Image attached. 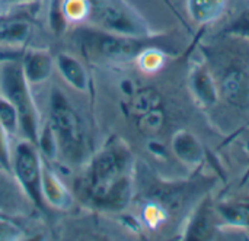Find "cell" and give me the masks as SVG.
<instances>
[{"label":"cell","instance_id":"2","mask_svg":"<svg viewBox=\"0 0 249 241\" xmlns=\"http://www.w3.org/2000/svg\"><path fill=\"white\" fill-rule=\"evenodd\" d=\"M73 41L80 52L92 61L124 63L136 60L146 48L159 45L155 36L136 38L112 33L88 23L77 25L73 31Z\"/></svg>","mask_w":249,"mask_h":241},{"label":"cell","instance_id":"26","mask_svg":"<svg viewBox=\"0 0 249 241\" xmlns=\"http://www.w3.org/2000/svg\"><path fill=\"white\" fill-rule=\"evenodd\" d=\"M22 236V230L13 223V220L0 221V241L16 240Z\"/></svg>","mask_w":249,"mask_h":241},{"label":"cell","instance_id":"14","mask_svg":"<svg viewBox=\"0 0 249 241\" xmlns=\"http://www.w3.org/2000/svg\"><path fill=\"white\" fill-rule=\"evenodd\" d=\"M31 23L22 17L0 16V45L25 44L31 35Z\"/></svg>","mask_w":249,"mask_h":241},{"label":"cell","instance_id":"13","mask_svg":"<svg viewBox=\"0 0 249 241\" xmlns=\"http://www.w3.org/2000/svg\"><path fill=\"white\" fill-rule=\"evenodd\" d=\"M228 9V0H187V12L198 25L217 22Z\"/></svg>","mask_w":249,"mask_h":241},{"label":"cell","instance_id":"21","mask_svg":"<svg viewBox=\"0 0 249 241\" xmlns=\"http://www.w3.org/2000/svg\"><path fill=\"white\" fill-rule=\"evenodd\" d=\"M131 108H133V112L140 116L149 111H153V109H158L160 108V96L158 92L152 90V89H144V90H140L134 99H133V103H131Z\"/></svg>","mask_w":249,"mask_h":241},{"label":"cell","instance_id":"10","mask_svg":"<svg viewBox=\"0 0 249 241\" xmlns=\"http://www.w3.org/2000/svg\"><path fill=\"white\" fill-rule=\"evenodd\" d=\"M190 89L196 100L203 106H213L219 99L216 77L206 65H194L190 73Z\"/></svg>","mask_w":249,"mask_h":241},{"label":"cell","instance_id":"31","mask_svg":"<svg viewBox=\"0 0 249 241\" xmlns=\"http://www.w3.org/2000/svg\"><path fill=\"white\" fill-rule=\"evenodd\" d=\"M1 4H3V0H0V15H1Z\"/></svg>","mask_w":249,"mask_h":241},{"label":"cell","instance_id":"5","mask_svg":"<svg viewBox=\"0 0 249 241\" xmlns=\"http://www.w3.org/2000/svg\"><path fill=\"white\" fill-rule=\"evenodd\" d=\"M85 23L127 36H155L144 17L125 0H89Z\"/></svg>","mask_w":249,"mask_h":241},{"label":"cell","instance_id":"16","mask_svg":"<svg viewBox=\"0 0 249 241\" xmlns=\"http://www.w3.org/2000/svg\"><path fill=\"white\" fill-rule=\"evenodd\" d=\"M213 221H212V211L204 204L193 217L188 230H187V240H207L212 234Z\"/></svg>","mask_w":249,"mask_h":241},{"label":"cell","instance_id":"3","mask_svg":"<svg viewBox=\"0 0 249 241\" xmlns=\"http://www.w3.org/2000/svg\"><path fill=\"white\" fill-rule=\"evenodd\" d=\"M47 122L55 135L58 156L67 164L83 163L88 145L82 118L69 97L57 87L50 93Z\"/></svg>","mask_w":249,"mask_h":241},{"label":"cell","instance_id":"22","mask_svg":"<svg viewBox=\"0 0 249 241\" xmlns=\"http://www.w3.org/2000/svg\"><path fill=\"white\" fill-rule=\"evenodd\" d=\"M165 122V115L163 111L160 108L149 111L140 116H137V125L139 129L144 134V135H156Z\"/></svg>","mask_w":249,"mask_h":241},{"label":"cell","instance_id":"30","mask_svg":"<svg viewBox=\"0 0 249 241\" xmlns=\"http://www.w3.org/2000/svg\"><path fill=\"white\" fill-rule=\"evenodd\" d=\"M3 220H12V215L0 208V221H3Z\"/></svg>","mask_w":249,"mask_h":241},{"label":"cell","instance_id":"7","mask_svg":"<svg viewBox=\"0 0 249 241\" xmlns=\"http://www.w3.org/2000/svg\"><path fill=\"white\" fill-rule=\"evenodd\" d=\"M217 81L219 96L229 105L238 109L249 108V73L247 70L232 65L228 67Z\"/></svg>","mask_w":249,"mask_h":241},{"label":"cell","instance_id":"1","mask_svg":"<svg viewBox=\"0 0 249 241\" xmlns=\"http://www.w3.org/2000/svg\"><path fill=\"white\" fill-rule=\"evenodd\" d=\"M133 154L120 137H111L89 159L74 182V193L90 208L123 211L133 196Z\"/></svg>","mask_w":249,"mask_h":241},{"label":"cell","instance_id":"9","mask_svg":"<svg viewBox=\"0 0 249 241\" xmlns=\"http://www.w3.org/2000/svg\"><path fill=\"white\" fill-rule=\"evenodd\" d=\"M54 63L60 76L64 79V81L69 86H71L77 92H83V93L89 92L90 87L89 73L77 57L69 52H60L54 58Z\"/></svg>","mask_w":249,"mask_h":241},{"label":"cell","instance_id":"15","mask_svg":"<svg viewBox=\"0 0 249 241\" xmlns=\"http://www.w3.org/2000/svg\"><path fill=\"white\" fill-rule=\"evenodd\" d=\"M216 214L229 227L249 228V202L229 201L219 204L216 208Z\"/></svg>","mask_w":249,"mask_h":241},{"label":"cell","instance_id":"23","mask_svg":"<svg viewBox=\"0 0 249 241\" xmlns=\"http://www.w3.org/2000/svg\"><path fill=\"white\" fill-rule=\"evenodd\" d=\"M225 32L239 38L249 39V7L241 10L225 28Z\"/></svg>","mask_w":249,"mask_h":241},{"label":"cell","instance_id":"6","mask_svg":"<svg viewBox=\"0 0 249 241\" xmlns=\"http://www.w3.org/2000/svg\"><path fill=\"white\" fill-rule=\"evenodd\" d=\"M42 170L44 160L36 144L26 138L16 140L12 148L10 175L23 196L39 209L47 207L42 196Z\"/></svg>","mask_w":249,"mask_h":241},{"label":"cell","instance_id":"17","mask_svg":"<svg viewBox=\"0 0 249 241\" xmlns=\"http://www.w3.org/2000/svg\"><path fill=\"white\" fill-rule=\"evenodd\" d=\"M36 147L39 150V154L42 160H54L58 157V147H57V140L55 135L50 127L48 122L41 124L38 140H36Z\"/></svg>","mask_w":249,"mask_h":241},{"label":"cell","instance_id":"29","mask_svg":"<svg viewBox=\"0 0 249 241\" xmlns=\"http://www.w3.org/2000/svg\"><path fill=\"white\" fill-rule=\"evenodd\" d=\"M6 201H7V199H6V189H4V188L1 186V183H0V208L4 209V211H6V208H4ZM6 212H7V211H6Z\"/></svg>","mask_w":249,"mask_h":241},{"label":"cell","instance_id":"12","mask_svg":"<svg viewBox=\"0 0 249 241\" xmlns=\"http://www.w3.org/2000/svg\"><path fill=\"white\" fill-rule=\"evenodd\" d=\"M171 148L175 157L187 166H198L204 160V148L200 140L187 129L175 132L171 141Z\"/></svg>","mask_w":249,"mask_h":241},{"label":"cell","instance_id":"18","mask_svg":"<svg viewBox=\"0 0 249 241\" xmlns=\"http://www.w3.org/2000/svg\"><path fill=\"white\" fill-rule=\"evenodd\" d=\"M61 9L69 25H80L86 22L89 13V0H63Z\"/></svg>","mask_w":249,"mask_h":241},{"label":"cell","instance_id":"25","mask_svg":"<svg viewBox=\"0 0 249 241\" xmlns=\"http://www.w3.org/2000/svg\"><path fill=\"white\" fill-rule=\"evenodd\" d=\"M61 4H63V0H51L50 7H48V23H50V28L57 35L64 32L69 26V23L66 22V19L63 16Z\"/></svg>","mask_w":249,"mask_h":241},{"label":"cell","instance_id":"28","mask_svg":"<svg viewBox=\"0 0 249 241\" xmlns=\"http://www.w3.org/2000/svg\"><path fill=\"white\" fill-rule=\"evenodd\" d=\"M32 1H35V0H3V3H6L9 6H22V4H28Z\"/></svg>","mask_w":249,"mask_h":241},{"label":"cell","instance_id":"27","mask_svg":"<svg viewBox=\"0 0 249 241\" xmlns=\"http://www.w3.org/2000/svg\"><path fill=\"white\" fill-rule=\"evenodd\" d=\"M144 211H146V212H144V218L147 220L149 224L156 225V224H159V223L165 218L162 209H159L156 205H149Z\"/></svg>","mask_w":249,"mask_h":241},{"label":"cell","instance_id":"19","mask_svg":"<svg viewBox=\"0 0 249 241\" xmlns=\"http://www.w3.org/2000/svg\"><path fill=\"white\" fill-rule=\"evenodd\" d=\"M136 60L139 63V67L143 71L155 73L165 63V51H163L162 45H153V47L146 48Z\"/></svg>","mask_w":249,"mask_h":241},{"label":"cell","instance_id":"24","mask_svg":"<svg viewBox=\"0 0 249 241\" xmlns=\"http://www.w3.org/2000/svg\"><path fill=\"white\" fill-rule=\"evenodd\" d=\"M12 148H13V138L0 124V170L9 175H10Z\"/></svg>","mask_w":249,"mask_h":241},{"label":"cell","instance_id":"20","mask_svg":"<svg viewBox=\"0 0 249 241\" xmlns=\"http://www.w3.org/2000/svg\"><path fill=\"white\" fill-rule=\"evenodd\" d=\"M0 124L4 127V129L10 134V137L13 140L18 135H20L18 112H16L15 106L10 102H7L3 96H0Z\"/></svg>","mask_w":249,"mask_h":241},{"label":"cell","instance_id":"8","mask_svg":"<svg viewBox=\"0 0 249 241\" xmlns=\"http://www.w3.org/2000/svg\"><path fill=\"white\" fill-rule=\"evenodd\" d=\"M20 64H22L23 74L31 86H38L45 83L51 77L55 68L54 57L48 49H42V48L26 49L20 60Z\"/></svg>","mask_w":249,"mask_h":241},{"label":"cell","instance_id":"11","mask_svg":"<svg viewBox=\"0 0 249 241\" xmlns=\"http://www.w3.org/2000/svg\"><path fill=\"white\" fill-rule=\"evenodd\" d=\"M42 196L47 207L66 211L73 204L71 192L64 186L60 177L44 164L42 170Z\"/></svg>","mask_w":249,"mask_h":241},{"label":"cell","instance_id":"4","mask_svg":"<svg viewBox=\"0 0 249 241\" xmlns=\"http://www.w3.org/2000/svg\"><path fill=\"white\" fill-rule=\"evenodd\" d=\"M32 86L28 83L22 64L18 60L0 61V96L10 102L19 116L20 138L36 144L41 121L39 112L32 95Z\"/></svg>","mask_w":249,"mask_h":241}]
</instances>
